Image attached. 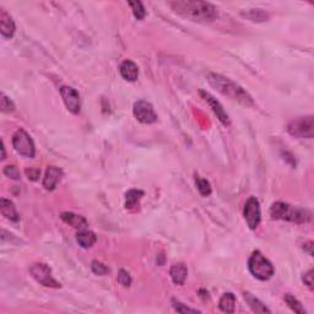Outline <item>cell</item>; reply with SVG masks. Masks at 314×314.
Instances as JSON below:
<instances>
[{
    "mask_svg": "<svg viewBox=\"0 0 314 314\" xmlns=\"http://www.w3.org/2000/svg\"><path fill=\"white\" fill-rule=\"evenodd\" d=\"M119 71L123 79L127 80V81L134 82V81H136L139 77L138 65L131 60L123 61L122 65H120V68H119Z\"/></svg>",
    "mask_w": 314,
    "mask_h": 314,
    "instance_id": "14",
    "label": "cell"
},
{
    "mask_svg": "<svg viewBox=\"0 0 314 314\" xmlns=\"http://www.w3.org/2000/svg\"><path fill=\"white\" fill-rule=\"evenodd\" d=\"M64 176V172L61 168L57 167V166H49L47 172H45V176L43 178V187L47 190H54L59 183H60L61 178Z\"/></svg>",
    "mask_w": 314,
    "mask_h": 314,
    "instance_id": "12",
    "label": "cell"
},
{
    "mask_svg": "<svg viewBox=\"0 0 314 314\" xmlns=\"http://www.w3.org/2000/svg\"><path fill=\"white\" fill-rule=\"evenodd\" d=\"M0 211H1L2 216H5L10 221L17 222L20 220V215H18L15 204L11 200L1 198L0 199Z\"/></svg>",
    "mask_w": 314,
    "mask_h": 314,
    "instance_id": "16",
    "label": "cell"
},
{
    "mask_svg": "<svg viewBox=\"0 0 314 314\" xmlns=\"http://www.w3.org/2000/svg\"><path fill=\"white\" fill-rule=\"evenodd\" d=\"M284 300H285L287 306H289V307L291 308V310L294 311L295 313L306 314V310L303 308L302 303H301L300 301L297 300L295 296H292V295H290V294H286L285 296H284Z\"/></svg>",
    "mask_w": 314,
    "mask_h": 314,
    "instance_id": "23",
    "label": "cell"
},
{
    "mask_svg": "<svg viewBox=\"0 0 314 314\" xmlns=\"http://www.w3.org/2000/svg\"><path fill=\"white\" fill-rule=\"evenodd\" d=\"M129 6L133 10V14L135 16L136 20H144L146 16V10H145L143 2L141 1H129Z\"/></svg>",
    "mask_w": 314,
    "mask_h": 314,
    "instance_id": "24",
    "label": "cell"
},
{
    "mask_svg": "<svg viewBox=\"0 0 314 314\" xmlns=\"http://www.w3.org/2000/svg\"><path fill=\"white\" fill-rule=\"evenodd\" d=\"M1 160H5L6 158V154H5V146H4V141H1Z\"/></svg>",
    "mask_w": 314,
    "mask_h": 314,
    "instance_id": "33",
    "label": "cell"
},
{
    "mask_svg": "<svg viewBox=\"0 0 314 314\" xmlns=\"http://www.w3.org/2000/svg\"><path fill=\"white\" fill-rule=\"evenodd\" d=\"M91 269L92 272L96 274V275H106V274L109 273V268L107 265H104L103 263L98 262V260H93L92 264H91Z\"/></svg>",
    "mask_w": 314,
    "mask_h": 314,
    "instance_id": "28",
    "label": "cell"
},
{
    "mask_svg": "<svg viewBox=\"0 0 314 314\" xmlns=\"http://www.w3.org/2000/svg\"><path fill=\"white\" fill-rule=\"evenodd\" d=\"M29 273H31L32 278L39 283L41 285L45 287H54V289H58L61 285L53 278L52 275V270L48 267L47 264H43V263H34V264L31 265L29 268Z\"/></svg>",
    "mask_w": 314,
    "mask_h": 314,
    "instance_id": "7",
    "label": "cell"
},
{
    "mask_svg": "<svg viewBox=\"0 0 314 314\" xmlns=\"http://www.w3.org/2000/svg\"><path fill=\"white\" fill-rule=\"evenodd\" d=\"M1 98H0V107H1L2 113H12L15 111V104L14 102L10 100L7 96H5V93H1Z\"/></svg>",
    "mask_w": 314,
    "mask_h": 314,
    "instance_id": "26",
    "label": "cell"
},
{
    "mask_svg": "<svg viewBox=\"0 0 314 314\" xmlns=\"http://www.w3.org/2000/svg\"><path fill=\"white\" fill-rule=\"evenodd\" d=\"M60 95L68 111L72 114H79L81 111V100L79 92L70 86H63L60 88Z\"/></svg>",
    "mask_w": 314,
    "mask_h": 314,
    "instance_id": "10",
    "label": "cell"
},
{
    "mask_svg": "<svg viewBox=\"0 0 314 314\" xmlns=\"http://www.w3.org/2000/svg\"><path fill=\"white\" fill-rule=\"evenodd\" d=\"M172 303H173V308L177 311L178 313H200L199 310H195V308H190L188 306L184 305V303H181L179 301L172 300Z\"/></svg>",
    "mask_w": 314,
    "mask_h": 314,
    "instance_id": "27",
    "label": "cell"
},
{
    "mask_svg": "<svg viewBox=\"0 0 314 314\" xmlns=\"http://www.w3.org/2000/svg\"><path fill=\"white\" fill-rule=\"evenodd\" d=\"M248 269L254 278L260 281H267L273 278L275 269L268 258H265L259 251L252 253L248 259Z\"/></svg>",
    "mask_w": 314,
    "mask_h": 314,
    "instance_id": "4",
    "label": "cell"
},
{
    "mask_svg": "<svg viewBox=\"0 0 314 314\" xmlns=\"http://www.w3.org/2000/svg\"><path fill=\"white\" fill-rule=\"evenodd\" d=\"M195 183H197V188L198 190H199V193L203 197H209V195L211 194V186L210 183H209V181H206V179L204 178H200V177H195Z\"/></svg>",
    "mask_w": 314,
    "mask_h": 314,
    "instance_id": "25",
    "label": "cell"
},
{
    "mask_svg": "<svg viewBox=\"0 0 314 314\" xmlns=\"http://www.w3.org/2000/svg\"><path fill=\"white\" fill-rule=\"evenodd\" d=\"M200 96L204 98V101L208 102V104L211 107V109H213L214 113L216 114V117L219 118L220 122H221L224 125H226V127H229V125L231 124L230 117H229V114L225 112L222 104L220 103L216 98H214L210 93L205 92V91H200Z\"/></svg>",
    "mask_w": 314,
    "mask_h": 314,
    "instance_id": "11",
    "label": "cell"
},
{
    "mask_svg": "<svg viewBox=\"0 0 314 314\" xmlns=\"http://www.w3.org/2000/svg\"><path fill=\"white\" fill-rule=\"evenodd\" d=\"M26 174L28 176V179H31V181H37L39 177V174H41V171L38 170V168H27L26 170Z\"/></svg>",
    "mask_w": 314,
    "mask_h": 314,
    "instance_id": "32",
    "label": "cell"
},
{
    "mask_svg": "<svg viewBox=\"0 0 314 314\" xmlns=\"http://www.w3.org/2000/svg\"><path fill=\"white\" fill-rule=\"evenodd\" d=\"M4 173L6 174L9 178L11 179H20L21 176H20V172H18L17 168L15 167V166H6V167L4 168Z\"/></svg>",
    "mask_w": 314,
    "mask_h": 314,
    "instance_id": "30",
    "label": "cell"
},
{
    "mask_svg": "<svg viewBox=\"0 0 314 314\" xmlns=\"http://www.w3.org/2000/svg\"><path fill=\"white\" fill-rule=\"evenodd\" d=\"M170 6L176 14L193 22H213L217 17V10L214 5L197 0H177L171 1Z\"/></svg>",
    "mask_w": 314,
    "mask_h": 314,
    "instance_id": "1",
    "label": "cell"
},
{
    "mask_svg": "<svg viewBox=\"0 0 314 314\" xmlns=\"http://www.w3.org/2000/svg\"><path fill=\"white\" fill-rule=\"evenodd\" d=\"M118 283L120 284V285H123L124 287H129L131 284V276L130 274H129L127 270L122 269L119 272V274H118Z\"/></svg>",
    "mask_w": 314,
    "mask_h": 314,
    "instance_id": "29",
    "label": "cell"
},
{
    "mask_svg": "<svg viewBox=\"0 0 314 314\" xmlns=\"http://www.w3.org/2000/svg\"><path fill=\"white\" fill-rule=\"evenodd\" d=\"M243 216L247 225L251 230H256L262 220V213H260V204L256 197L248 198V200L244 204Z\"/></svg>",
    "mask_w": 314,
    "mask_h": 314,
    "instance_id": "8",
    "label": "cell"
},
{
    "mask_svg": "<svg viewBox=\"0 0 314 314\" xmlns=\"http://www.w3.org/2000/svg\"><path fill=\"white\" fill-rule=\"evenodd\" d=\"M270 216L275 220L295 222V224H306L312 220V213L307 209L292 206L283 201H276L269 210Z\"/></svg>",
    "mask_w": 314,
    "mask_h": 314,
    "instance_id": "3",
    "label": "cell"
},
{
    "mask_svg": "<svg viewBox=\"0 0 314 314\" xmlns=\"http://www.w3.org/2000/svg\"><path fill=\"white\" fill-rule=\"evenodd\" d=\"M208 81L215 90L219 91L221 95L229 97L230 100L237 102V103L242 104L244 107H252L254 104L251 95L243 87H241L240 85L236 84L229 77H225L220 74H215V72H210L208 75Z\"/></svg>",
    "mask_w": 314,
    "mask_h": 314,
    "instance_id": "2",
    "label": "cell"
},
{
    "mask_svg": "<svg viewBox=\"0 0 314 314\" xmlns=\"http://www.w3.org/2000/svg\"><path fill=\"white\" fill-rule=\"evenodd\" d=\"M243 297H244V300H246V302L249 305V307L252 308V311H253V312H256V313H270L272 312V311H270L269 308H268L267 306H265L264 303L262 302V301L258 300L257 297H254L253 295L249 294V292H244Z\"/></svg>",
    "mask_w": 314,
    "mask_h": 314,
    "instance_id": "19",
    "label": "cell"
},
{
    "mask_svg": "<svg viewBox=\"0 0 314 314\" xmlns=\"http://www.w3.org/2000/svg\"><path fill=\"white\" fill-rule=\"evenodd\" d=\"M287 133L299 139H312L314 135V118L313 115L300 117L291 120L287 124Z\"/></svg>",
    "mask_w": 314,
    "mask_h": 314,
    "instance_id": "5",
    "label": "cell"
},
{
    "mask_svg": "<svg viewBox=\"0 0 314 314\" xmlns=\"http://www.w3.org/2000/svg\"><path fill=\"white\" fill-rule=\"evenodd\" d=\"M76 241L82 248H91L96 242H97V236L92 231L84 229L80 230L76 235Z\"/></svg>",
    "mask_w": 314,
    "mask_h": 314,
    "instance_id": "18",
    "label": "cell"
},
{
    "mask_svg": "<svg viewBox=\"0 0 314 314\" xmlns=\"http://www.w3.org/2000/svg\"><path fill=\"white\" fill-rule=\"evenodd\" d=\"M241 15L246 17L247 20L252 21V22H264V21H268V18H269V14L260 9L248 10V11L242 12Z\"/></svg>",
    "mask_w": 314,
    "mask_h": 314,
    "instance_id": "22",
    "label": "cell"
},
{
    "mask_svg": "<svg viewBox=\"0 0 314 314\" xmlns=\"http://www.w3.org/2000/svg\"><path fill=\"white\" fill-rule=\"evenodd\" d=\"M60 217L65 224L70 225L74 229L84 230L87 227V220L84 216H81V215H76L74 213H70V211H64V213H61Z\"/></svg>",
    "mask_w": 314,
    "mask_h": 314,
    "instance_id": "15",
    "label": "cell"
},
{
    "mask_svg": "<svg viewBox=\"0 0 314 314\" xmlns=\"http://www.w3.org/2000/svg\"><path fill=\"white\" fill-rule=\"evenodd\" d=\"M0 31L1 36L6 39H11L16 31L14 20L4 9L0 10Z\"/></svg>",
    "mask_w": 314,
    "mask_h": 314,
    "instance_id": "13",
    "label": "cell"
},
{
    "mask_svg": "<svg viewBox=\"0 0 314 314\" xmlns=\"http://www.w3.org/2000/svg\"><path fill=\"white\" fill-rule=\"evenodd\" d=\"M302 281L305 283V285L310 287V290H313V269L308 270L307 273L303 274Z\"/></svg>",
    "mask_w": 314,
    "mask_h": 314,
    "instance_id": "31",
    "label": "cell"
},
{
    "mask_svg": "<svg viewBox=\"0 0 314 314\" xmlns=\"http://www.w3.org/2000/svg\"><path fill=\"white\" fill-rule=\"evenodd\" d=\"M236 307V297L232 292H226L219 301V308L225 313H233Z\"/></svg>",
    "mask_w": 314,
    "mask_h": 314,
    "instance_id": "20",
    "label": "cell"
},
{
    "mask_svg": "<svg viewBox=\"0 0 314 314\" xmlns=\"http://www.w3.org/2000/svg\"><path fill=\"white\" fill-rule=\"evenodd\" d=\"M133 113L136 119L143 124H152L157 120V114L154 107L147 101H136L133 107Z\"/></svg>",
    "mask_w": 314,
    "mask_h": 314,
    "instance_id": "9",
    "label": "cell"
},
{
    "mask_svg": "<svg viewBox=\"0 0 314 314\" xmlns=\"http://www.w3.org/2000/svg\"><path fill=\"white\" fill-rule=\"evenodd\" d=\"M12 145L16 152L23 157L33 158L36 155V146L31 136L23 129H18L12 136Z\"/></svg>",
    "mask_w": 314,
    "mask_h": 314,
    "instance_id": "6",
    "label": "cell"
},
{
    "mask_svg": "<svg viewBox=\"0 0 314 314\" xmlns=\"http://www.w3.org/2000/svg\"><path fill=\"white\" fill-rule=\"evenodd\" d=\"M144 197V192L140 189H130L125 194V208L133 209L139 204L141 198Z\"/></svg>",
    "mask_w": 314,
    "mask_h": 314,
    "instance_id": "21",
    "label": "cell"
},
{
    "mask_svg": "<svg viewBox=\"0 0 314 314\" xmlns=\"http://www.w3.org/2000/svg\"><path fill=\"white\" fill-rule=\"evenodd\" d=\"M170 275L172 281H173L176 285H183L188 275V268L183 264V263H177V264L172 265Z\"/></svg>",
    "mask_w": 314,
    "mask_h": 314,
    "instance_id": "17",
    "label": "cell"
}]
</instances>
